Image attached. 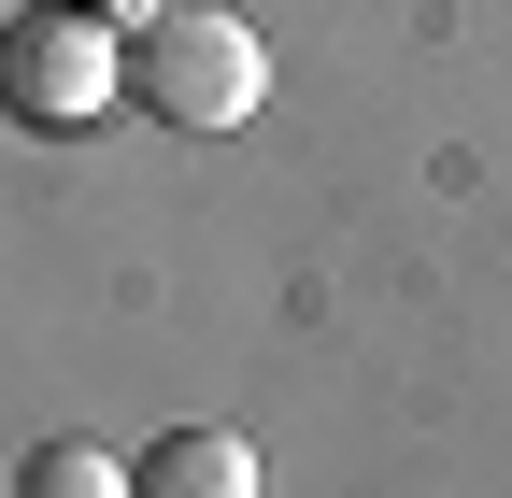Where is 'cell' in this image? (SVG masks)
Masks as SVG:
<instances>
[{
    "label": "cell",
    "mask_w": 512,
    "mask_h": 498,
    "mask_svg": "<svg viewBox=\"0 0 512 498\" xmlns=\"http://www.w3.org/2000/svg\"><path fill=\"white\" fill-rule=\"evenodd\" d=\"M15 498H128V456H114V442H43V456L15 470Z\"/></svg>",
    "instance_id": "obj_4"
},
{
    "label": "cell",
    "mask_w": 512,
    "mask_h": 498,
    "mask_svg": "<svg viewBox=\"0 0 512 498\" xmlns=\"http://www.w3.org/2000/svg\"><path fill=\"white\" fill-rule=\"evenodd\" d=\"M0 29H15V15H0Z\"/></svg>",
    "instance_id": "obj_6"
},
{
    "label": "cell",
    "mask_w": 512,
    "mask_h": 498,
    "mask_svg": "<svg viewBox=\"0 0 512 498\" xmlns=\"http://www.w3.org/2000/svg\"><path fill=\"white\" fill-rule=\"evenodd\" d=\"M128 100V43H114V15L100 0H29L15 29H0V114L15 129H100V114Z\"/></svg>",
    "instance_id": "obj_2"
},
{
    "label": "cell",
    "mask_w": 512,
    "mask_h": 498,
    "mask_svg": "<svg viewBox=\"0 0 512 498\" xmlns=\"http://www.w3.org/2000/svg\"><path fill=\"white\" fill-rule=\"evenodd\" d=\"M128 498H256V442L242 427H157Z\"/></svg>",
    "instance_id": "obj_3"
},
{
    "label": "cell",
    "mask_w": 512,
    "mask_h": 498,
    "mask_svg": "<svg viewBox=\"0 0 512 498\" xmlns=\"http://www.w3.org/2000/svg\"><path fill=\"white\" fill-rule=\"evenodd\" d=\"M128 15H157V0H128Z\"/></svg>",
    "instance_id": "obj_5"
},
{
    "label": "cell",
    "mask_w": 512,
    "mask_h": 498,
    "mask_svg": "<svg viewBox=\"0 0 512 498\" xmlns=\"http://www.w3.org/2000/svg\"><path fill=\"white\" fill-rule=\"evenodd\" d=\"M128 100L157 114V129H242L256 100H271V43L214 0H157L143 43H128Z\"/></svg>",
    "instance_id": "obj_1"
}]
</instances>
